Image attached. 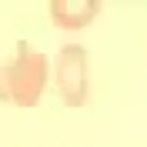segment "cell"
Here are the masks:
<instances>
[{
    "label": "cell",
    "instance_id": "cell-3",
    "mask_svg": "<svg viewBox=\"0 0 147 147\" xmlns=\"http://www.w3.org/2000/svg\"><path fill=\"white\" fill-rule=\"evenodd\" d=\"M100 13V3H64V0H57L50 3V17L60 24V27H84L90 17Z\"/></svg>",
    "mask_w": 147,
    "mask_h": 147
},
{
    "label": "cell",
    "instance_id": "cell-2",
    "mask_svg": "<svg viewBox=\"0 0 147 147\" xmlns=\"http://www.w3.org/2000/svg\"><path fill=\"white\" fill-rule=\"evenodd\" d=\"M57 90L70 107L87 100V54L80 44H67L57 54Z\"/></svg>",
    "mask_w": 147,
    "mask_h": 147
},
{
    "label": "cell",
    "instance_id": "cell-1",
    "mask_svg": "<svg viewBox=\"0 0 147 147\" xmlns=\"http://www.w3.org/2000/svg\"><path fill=\"white\" fill-rule=\"evenodd\" d=\"M44 87H47V57L24 40L17 54L7 64H0V100L17 104V107H34Z\"/></svg>",
    "mask_w": 147,
    "mask_h": 147
}]
</instances>
